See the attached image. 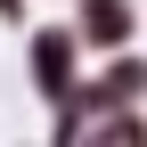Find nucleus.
<instances>
[{
  "mask_svg": "<svg viewBox=\"0 0 147 147\" xmlns=\"http://www.w3.org/2000/svg\"><path fill=\"white\" fill-rule=\"evenodd\" d=\"M65 57H74V41H65V33H41V41H33V74H41V90H65V82H74Z\"/></svg>",
  "mask_w": 147,
  "mask_h": 147,
  "instance_id": "obj_1",
  "label": "nucleus"
},
{
  "mask_svg": "<svg viewBox=\"0 0 147 147\" xmlns=\"http://www.w3.org/2000/svg\"><path fill=\"white\" fill-rule=\"evenodd\" d=\"M139 90H147V65H115V82L90 90V106H123V98H139Z\"/></svg>",
  "mask_w": 147,
  "mask_h": 147,
  "instance_id": "obj_2",
  "label": "nucleus"
},
{
  "mask_svg": "<svg viewBox=\"0 0 147 147\" xmlns=\"http://www.w3.org/2000/svg\"><path fill=\"white\" fill-rule=\"evenodd\" d=\"M131 33V8L123 0H90V41H123Z\"/></svg>",
  "mask_w": 147,
  "mask_h": 147,
  "instance_id": "obj_3",
  "label": "nucleus"
},
{
  "mask_svg": "<svg viewBox=\"0 0 147 147\" xmlns=\"http://www.w3.org/2000/svg\"><path fill=\"white\" fill-rule=\"evenodd\" d=\"M98 147H147V131L131 115H115V123H98Z\"/></svg>",
  "mask_w": 147,
  "mask_h": 147,
  "instance_id": "obj_4",
  "label": "nucleus"
}]
</instances>
